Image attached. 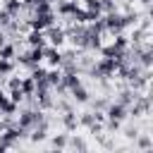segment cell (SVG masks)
Listing matches in <instances>:
<instances>
[{
    "instance_id": "cell-13",
    "label": "cell",
    "mask_w": 153,
    "mask_h": 153,
    "mask_svg": "<svg viewBox=\"0 0 153 153\" xmlns=\"http://www.w3.org/2000/svg\"><path fill=\"white\" fill-rule=\"evenodd\" d=\"M72 96L79 100V103H84V100H88V93H86V88L81 86V84H76L74 88H72Z\"/></svg>"
},
{
    "instance_id": "cell-5",
    "label": "cell",
    "mask_w": 153,
    "mask_h": 153,
    "mask_svg": "<svg viewBox=\"0 0 153 153\" xmlns=\"http://www.w3.org/2000/svg\"><path fill=\"white\" fill-rule=\"evenodd\" d=\"M38 122H41V112H31V110H29V112H24V115L19 117V127H22V129H29L31 124H38Z\"/></svg>"
},
{
    "instance_id": "cell-9",
    "label": "cell",
    "mask_w": 153,
    "mask_h": 153,
    "mask_svg": "<svg viewBox=\"0 0 153 153\" xmlns=\"http://www.w3.org/2000/svg\"><path fill=\"white\" fill-rule=\"evenodd\" d=\"M14 110H17V103H12L7 96L0 93V112H2V115H12Z\"/></svg>"
},
{
    "instance_id": "cell-20",
    "label": "cell",
    "mask_w": 153,
    "mask_h": 153,
    "mask_svg": "<svg viewBox=\"0 0 153 153\" xmlns=\"http://www.w3.org/2000/svg\"><path fill=\"white\" fill-rule=\"evenodd\" d=\"M141 65H143V67H151V50H148V48L141 53Z\"/></svg>"
},
{
    "instance_id": "cell-18",
    "label": "cell",
    "mask_w": 153,
    "mask_h": 153,
    "mask_svg": "<svg viewBox=\"0 0 153 153\" xmlns=\"http://www.w3.org/2000/svg\"><path fill=\"white\" fill-rule=\"evenodd\" d=\"M31 79H33V81H43V79H45V69H43V67H33Z\"/></svg>"
},
{
    "instance_id": "cell-23",
    "label": "cell",
    "mask_w": 153,
    "mask_h": 153,
    "mask_svg": "<svg viewBox=\"0 0 153 153\" xmlns=\"http://www.w3.org/2000/svg\"><path fill=\"white\" fill-rule=\"evenodd\" d=\"M0 24H5V26H7V24H10V14H7V12H5V10H2V12H0Z\"/></svg>"
},
{
    "instance_id": "cell-2",
    "label": "cell",
    "mask_w": 153,
    "mask_h": 153,
    "mask_svg": "<svg viewBox=\"0 0 153 153\" xmlns=\"http://www.w3.org/2000/svg\"><path fill=\"white\" fill-rule=\"evenodd\" d=\"M117 60H112V57H100V62L93 67V74L96 76H100V79H105V76H112L115 72H117Z\"/></svg>"
},
{
    "instance_id": "cell-15",
    "label": "cell",
    "mask_w": 153,
    "mask_h": 153,
    "mask_svg": "<svg viewBox=\"0 0 153 153\" xmlns=\"http://www.w3.org/2000/svg\"><path fill=\"white\" fill-rule=\"evenodd\" d=\"M12 55H14V45L2 43L0 45V60H12Z\"/></svg>"
},
{
    "instance_id": "cell-10",
    "label": "cell",
    "mask_w": 153,
    "mask_h": 153,
    "mask_svg": "<svg viewBox=\"0 0 153 153\" xmlns=\"http://www.w3.org/2000/svg\"><path fill=\"white\" fill-rule=\"evenodd\" d=\"M5 12H7L10 17L19 14V12H22V0H5Z\"/></svg>"
},
{
    "instance_id": "cell-16",
    "label": "cell",
    "mask_w": 153,
    "mask_h": 153,
    "mask_svg": "<svg viewBox=\"0 0 153 153\" xmlns=\"http://www.w3.org/2000/svg\"><path fill=\"white\" fill-rule=\"evenodd\" d=\"M74 10H76V2H60V7H57L60 14H69V17H72Z\"/></svg>"
},
{
    "instance_id": "cell-26",
    "label": "cell",
    "mask_w": 153,
    "mask_h": 153,
    "mask_svg": "<svg viewBox=\"0 0 153 153\" xmlns=\"http://www.w3.org/2000/svg\"><path fill=\"white\" fill-rule=\"evenodd\" d=\"M36 2H50L53 5V2H60V0H36Z\"/></svg>"
},
{
    "instance_id": "cell-21",
    "label": "cell",
    "mask_w": 153,
    "mask_h": 153,
    "mask_svg": "<svg viewBox=\"0 0 153 153\" xmlns=\"http://www.w3.org/2000/svg\"><path fill=\"white\" fill-rule=\"evenodd\" d=\"M10 69H12V62L10 60H0V74H10Z\"/></svg>"
},
{
    "instance_id": "cell-4",
    "label": "cell",
    "mask_w": 153,
    "mask_h": 153,
    "mask_svg": "<svg viewBox=\"0 0 153 153\" xmlns=\"http://www.w3.org/2000/svg\"><path fill=\"white\" fill-rule=\"evenodd\" d=\"M43 60H48V65H53V67L62 65V55H60V50L55 45H45L43 48Z\"/></svg>"
},
{
    "instance_id": "cell-17",
    "label": "cell",
    "mask_w": 153,
    "mask_h": 153,
    "mask_svg": "<svg viewBox=\"0 0 153 153\" xmlns=\"http://www.w3.org/2000/svg\"><path fill=\"white\" fill-rule=\"evenodd\" d=\"M33 7H36V14H53L50 2H33Z\"/></svg>"
},
{
    "instance_id": "cell-22",
    "label": "cell",
    "mask_w": 153,
    "mask_h": 153,
    "mask_svg": "<svg viewBox=\"0 0 153 153\" xmlns=\"http://www.w3.org/2000/svg\"><path fill=\"white\" fill-rule=\"evenodd\" d=\"M65 124H67V129H74V127H76V122H74V117H72L69 112H67V117H65Z\"/></svg>"
},
{
    "instance_id": "cell-12",
    "label": "cell",
    "mask_w": 153,
    "mask_h": 153,
    "mask_svg": "<svg viewBox=\"0 0 153 153\" xmlns=\"http://www.w3.org/2000/svg\"><path fill=\"white\" fill-rule=\"evenodd\" d=\"M72 19H74L76 24H88V10H81V7H76V10L72 12Z\"/></svg>"
},
{
    "instance_id": "cell-1",
    "label": "cell",
    "mask_w": 153,
    "mask_h": 153,
    "mask_svg": "<svg viewBox=\"0 0 153 153\" xmlns=\"http://www.w3.org/2000/svg\"><path fill=\"white\" fill-rule=\"evenodd\" d=\"M103 24H105V29L108 31H112V33H120L127 24H131V17H122V14H115V12H110L108 17H103Z\"/></svg>"
},
{
    "instance_id": "cell-6",
    "label": "cell",
    "mask_w": 153,
    "mask_h": 153,
    "mask_svg": "<svg viewBox=\"0 0 153 153\" xmlns=\"http://www.w3.org/2000/svg\"><path fill=\"white\" fill-rule=\"evenodd\" d=\"M108 117H110V124H117V122L124 117V105H122V103L110 105V108H108Z\"/></svg>"
},
{
    "instance_id": "cell-19",
    "label": "cell",
    "mask_w": 153,
    "mask_h": 153,
    "mask_svg": "<svg viewBox=\"0 0 153 153\" xmlns=\"http://www.w3.org/2000/svg\"><path fill=\"white\" fill-rule=\"evenodd\" d=\"M22 98H24V93H22V88H12V91H10V100H12V103H19Z\"/></svg>"
},
{
    "instance_id": "cell-3",
    "label": "cell",
    "mask_w": 153,
    "mask_h": 153,
    "mask_svg": "<svg viewBox=\"0 0 153 153\" xmlns=\"http://www.w3.org/2000/svg\"><path fill=\"white\" fill-rule=\"evenodd\" d=\"M53 19H55V14H33V19L29 22V26L33 31H43V29L53 26Z\"/></svg>"
},
{
    "instance_id": "cell-11",
    "label": "cell",
    "mask_w": 153,
    "mask_h": 153,
    "mask_svg": "<svg viewBox=\"0 0 153 153\" xmlns=\"http://www.w3.org/2000/svg\"><path fill=\"white\" fill-rule=\"evenodd\" d=\"M60 79H62V72H60V69H50V72H45V81H48V86H60Z\"/></svg>"
},
{
    "instance_id": "cell-25",
    "label": "cell",
    "mask_w": 153,
    "mask_h": 153,
    "mask_svg": "<svg viewBox=\"0 0 153 153\" xmlns=\"http://www.w3.org/2000/svg\"><path fill=\"white\" fill-rule=\"evenodd\" d=\"M36 0H22V5H33Z\"/></svg>"
},
{
    "instance_id": "cell-7",
    "label": "cell",
    "mask_w": 153,
    "mask_h": 153,
    "mask_svg": "<svg viewBox=\"0 0 153 153\" xmlns=\"http://www.w3.org/2000/svg\"><path fill=\"white\" fill-rule=\"evenodd\" d=\"M26 41H29L31 48H43V45H45V36H43V31H33V29H31V33H29Z\"/></svg>"
},
{
    "instance_id": "cell-24",
    "label": "cell",
    "mask_w": 153,
    "mask_h": 153,
    "mask_svg": "<svg viewBox=\"0 0 153 153\" xmlns=\"http://www.w3.org/2000/svg\"><path fill=\"white\" fill-rule=\"evenodd\" d=\"M10 88H22V79H10Z\"/></svg>"
},
{
    "instance_id": "cell-28",
    "label": "cell",
    "mask_w": 153,
    "mask_h": 153,
    "mask_svg": "<svg viewBox=\"0 0 153 153\" xmlns=\"http://www.w3.org/2000/svg\"><path fill=\"white\" fill-rule=\"evenodd\" d=\"M141 2H148V0H141Z\"/></svg>"
},
{
    "instance_id": "cell-8",
    "label": "cell",
    "mask_w": 153,
    "mask_h": 153,
    "mask_svg": "<svg viewBox=\"0 0 153 153\" xmlns=\"http://www.w3.org/2000/svg\"><path fill=\"white\" fill-rule=\"evenodd\" d=\"M48 29H50V31H48V41L57 48V45L65 41V31H62V29H53V26H48Z\"/></svg>"
},
{
    "instance_id": "cell-14",
    "label": "cell",
    "mask_w": 153,
    "mask_h": 153,
    "mask_svg": "<svg viewBox=\"0 0 153 153\" xmlns=\"http://www.w3.org/2000/svg\"><path fill=\"white\" fill-rule=\"evenodd\" d=\"M33 91H36V81H33V79H24V81H22V93H24V96H31Z\"/></svg>"
},
{
    "instance_id": "cell-27",
    "label": "cell",
    "mask_w": 153,
    "mask_h": 153,
    "mask_svg": "<svg viewBox=\"0 0 153 153\" xmlns=\"http://www.w3.org/2000/svg\"><path fill=\"white\" fill-rule=\"evenodd\" d=\"M2 43H5V36H2V33H0V45H2Z\"/></svg>"
}]
</instances>
